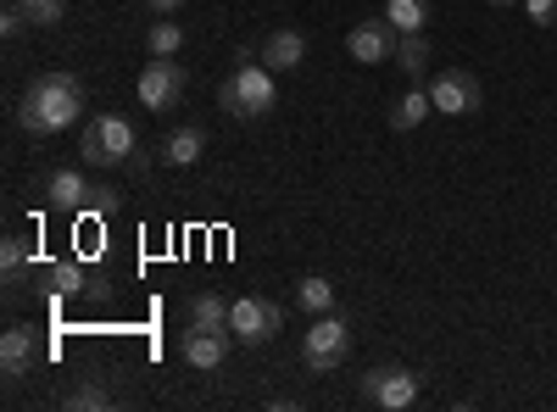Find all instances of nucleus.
<instances>
[{"label":"nucleus","mask_w":557,"mask_h":412,"mask_svg":"<svg viewBox=\"0 0 557 412\" xmlns=\"http://www.w3.org/2000/svg\"><path fill=\"white\" fill-rule=\"evenodd\" d=\"M84 112V78L78 73H34L23 84V101H17V128L34 134V140H51V134L73 128Z\"/></svg>","instance_id":"1"},{"label":"nucleus","mask_w":557,"mask_h":412,"mask_svg":"<svg viewBox=\"0 0 557 412\" xmlns=\"http://www.w3.org/2000/svg\"><path fill=\"white\" fill-rule=\"evenodd\" d=\"M218 107L228 117H268L278 107V84H273V67L268 62H251L240 51V67L218 84Z\"/></svg>","instance_id":"2"},{"label":"nucleus","mask_w":557,"mask_h":412,"mask_svg":"<svg viewBox=\"0 0 557 412\" xmlns=\"http://www.w3.org/2000/svg\"><path fill=\"white\" fill-rule=\"evenodd\" d=\"M134 146H139V134H134V123L123 112H96L84 123V134H78L84 167H117V162L134 157Z\"/></svg>","instance_id":"3"},{"label":"nucleus","mask_w":557,"mask_h":412,"mask_svg":"<svg viewBox=\"0 0 557 412\" xmlns=\"http://www.w3.org/2000/svg\"><path fill=\"white\" fill-rule=\"evenodd\" d=\"M351 357V324L335 312H318L312 329L301 335V369L307 374H341Z\"/></svg>","instance_id":"4"},{"label":"nucleus","mask_w":557,"mask_h":412,"mask_svg":"<svg viewBox=\"0 0 557 412\" xmlns=\"http://www.w3.org/2000/svg\"><path fill=\"white\" fill-rule=\"evenodd\" d=\"M278 329H285V307L268 301V296H240L228 307V335L240 346H268Z\"/></svg>","instance_id":"5"},{"label":"nucleus","mask_w":557,"mask_h":412,"mask_svg":"<svg viewBox=\"0 0 557 412\" xmlns=\"http://www.w3.org/2000/svg\"><path fill=\"white\" fill-rule=\"evenodd\" d=\"M39 196L51 201L57 212H84V207H112V190L107 185H89L78 167H51L39 178Z\"/></svg>","instance_id":"6"},{"label":"nucleus","mask_w":557,"mask_h":412,"mask_svg":"<svg viewBox=\"0 0 557 412\" xmlns=\"http://www.w3.org/2000/svg\"><path fill=\"white\" fill-rule=\"evenodd\" d=\"M430 101H435L441 117H469V112L485 107V89H480V78L469 67H441L430 78Z\"/></svg>","instance_id":"7"},{"label":"nucleus","mask_w":557,"mask_h":412,"mask_svg":"<svg viewBox=\"0 0 557 412\" xmlns=\"http://www.w3.org/2000/svg\"><path fill=\"white\" fill-rule=\"evenodd\" d=\"M184 84H190V78H184L178 57H151L134 89H139V107H146V112H173L184 101Z\"/></svg>","instance_id":"8"},{"label":"nucleus","mask_w":557,"mask_h":412,"mask_svg":"<svg viewBox=\"0 0 557 412\" xmlns=\"http://www.w3.org/2000/svg\"><path fill=\"white\" fill-rule=\"evenodd\" d=\"M362 396H368V407H380V412H407V407H418L424 385H418L412 369H374L362 379Z\"/></svg>","instance_id":"9"},{"label":"nucleus","mask_w":557,"mask_h":412,"mask_svg":"<svg viewBox=\"0 0 557 412\" xmlns=\"http://www.w3.org/2000/svg\"><path fill=\"white\" fill-rule=\"evenodd\" d=\"M396 28H391V17H362V23H351V34H346V51H351V62H362V67H380V62H391L396 57Z\"/></svg>","instance_id":"10"},{"label":"nucleus","mask_w":557,"mask_h":412,"mask_svg":"<svg viewBox=\"0 0 557 412\" xmlns=\"http://www.w3.org/2000/svg\"><path fill=\"white\" fill-rule=\"evenodd\" d=\"M228 340H235L228 329H196V324H190V329L178 335V357L190 362L196 374H218L223 362H228Z\"/></svg>","instance_id":"11"},{"label":"nucleus","mask_w":557,"mask_h":412,"mask_svg":"<svg viewBox=\"0 0 557 412\" xmlns=\"http://www.w3.org/2000/svg\"><path fill=\"white\" fill-rule=\"evenodd\" d=\"M262 62H268L273 73H296V67L307 62V34H301V28H273V34L262 39Z\"/></svg>","instance_id":"12"},{"label":"nucleus","mask_w":557,"mask_h":412,"mask_svg":"<svg viewBox=\"0 0 557 412\" xmlns=\"http://www.w3.org/2000/svg\"><path fill=\"white\" fill-rule=\"evenodd\" d=\"M201 151H207L201 123H178L168 140H162V162H168V167H190V162H201Z\"/></svg>","instance_id":"13"},{"label":"nucleus","mask_w":557,"mask_h":412,"mask_svg":"<svg viewBox=\"0 0 557 412\" xmlns=\"http://www.w3.org/2000/svg\"><path fill=\"white\" fill-rule=\"evenodd\" d=\"M391 62L407 73V84H424L430 78V34H401Z\"/></svg>","instance_id":"14"},{"label":"nucleus","mask_w":557,"mask_h":412,"mask_svg":"<svg viewBox=\"0 0 557 412\" xmlns=\"http://www.w3.org/2000/svg\"><path fill=\"white\" fill-rule=\"evenodd\" d=\"M28 369H34V335L28 329H7V335H0V374L23 379Z\"/></svg>","instance_id":"15"},{"label":"nucleus","mask_w":557,"mask_h":412,"mask_svg":"<svg viewBox=\"0 0 557 412\" xmlns=\"http://www.w3.org/2000/svg\"><path fill=\"white\" fill-rule=\"evenodd\" d=\"M430 112H435V101H430V84H412L407 96L391 107V128H396V134H412V128L424 123Z\"/></svg>","instance_id":"16"},{"label":"nucleus","mask_w":557,"mask_h":412,"mask_svg":"<svg viewBox=\"0 0 557 412\" xmlns=\"http://www.w3.org/2000/svg\"><path fill=\"white\" fill-rule=\"evenodd\" d=\"M385 17L396 34H424L435 17V0H385Z\"/></svg>","instance_id":"17"},{"label":"nucleus","mask_w":557,"mask_h":412,"mask_svg":"<svg viewBox=\"0 0 557 412\" xmlns=\"http://www.w3.org/2000/svg\"><path fill=\"white\" fill-rule=\"evenodd\" d=\"M228 307H235V301H223L218 290H196L184 312H190L196 329H228Z\"/></svg>","instance_id":"18"},{"label":"nucleus","mask_w":557,"mask_h":412,"mask_svg":"<svg viewBox=\"0 0 557 412\" xmlns=\"http://www.w3.org/2000/svg\"><path fill=\"white\" fill-rule=\"evenodd\" d=\"M296 307L312 312V317H318V312H335V285L323 279V273H307V279L296 285Z\"/></svg>","instance_id":"19"},{"label":"nucleus","mask_w":557,"mask_h":412,"mask_svg":"<svg viewBox=\"0 0 557 412\" xmlns=\"http://www.w3.org/2000/svg\"><path fill=\"white\" fill-rule=\"evenodd\" d=\"M146 51H151V57H178V51H184V28H178L173 17H157V23L146 28Z\"/></svg>","instance_id":"20"},{"label":"nucleus","mask_w":557,"mask_h":412,"mask_svg":"<svg viewBox=\"0 0 557 412\" xmlns=\"http://www.w3.org/2000/svg\"><path fill=\"white\" fill-rule=\"evenodd\" d=\"M45 285H51L57 296H78V290L89 285V267H78V262H51V267H45Z\"/></svg>","instance_id":"21"},{"label":"nucleus","mask_w":557,"mask_h":412,"mask_svg":"<svg viewBox=\"0 0 557 412\" xmlns=\"http://www.w3.org/2000/svg\"><path fill=\"white\" fill-rule=\"evenodd\" d=\"M67 407H73V412H101V407H112V396H107L101 379H78V385L67 390Z\"/></svg>","instance_id":"22"},{"label":"nucleus","mask_w":557,"mask_h":412,"mask_svg":"<svg viewBox=\"0 0 557 412\" xmlns=\"http://www.w3.org/2000/svg\"><path fill=\"white\" fill-rule=\"evenodd\" d=\"M23 267H28V240L23 235H7V240H0V273H7V285L23 279Z\"/></svg>","instance_id":"23"},{"label":"nucleus","mask_w":557,"mask_h":412,"mask_svg":"<svg viewBox=\"0 0 557 412\" xmlns=\"http://www.w3.org/2000/svg\"><path fill=\"white\" fill-rule=\"evenodd\" d=\"M23 7H28V23L34 28H57L67 17V0H23Z\"/></svg>","instance_id":"24"},{"label":"nucleus","mask_w":557,"mask_h":412,"mask_svg":"<svg viewBox=\"0 0 557 412\" xmlns=\"http://www.w3.org/2000/svg\"><path fill=\"white\" fill-rule=\"evenodd\" d=\"M28 28V7L23 0H7V7H0V34H23Z\"/></svg>","instance_id":"25"},{"label":"nucleus","mask_w":557,"mask_h":412,"mask_svg":"<svg viewBox=\"0 0 557 412\" xmlns=\"http://www.w3.org/2000/svg\"><path fill=\"white\" fill-rule=\"evenodd\" d=\"M524 17H530L535 28H552V23H557V0H524Z\"/></svg>","instance_id":"26"},{"label":"nucleus","mask_w":557,"mask_h":412,"mask_svg":"<svg viewBox=\"0 0 557 412\" xmlns=\"http://www.w3.org/2000/svg\"><path fill=\"white\" fill-rule=\"evenodd\" d=\"M146 7H151V12H157V17H173V12H178V7H184V0H146Z\"/></svg>","instance_id":"27"},{"label":"nucleus","mask_w":557,"mask_h":412,"mask_svg":"<svg viewBox=\"0 0 557 412\" xmlns=\"http://www.w3.org/2000/svg\"><path fill=\"white\" fill-rule=\"evenodd\" d=\"M485 7H519V0H485Z\"/></svg>","instance_id":"28"}]
</instances>
